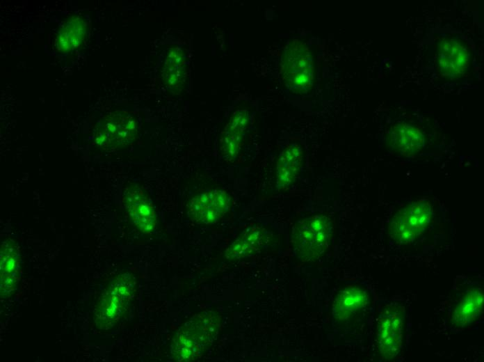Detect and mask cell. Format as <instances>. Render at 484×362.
<instances>
[{
  "label": "cell",
  "instance_id": "obj_12",
  "mask_svg": "<svg viewBox=\"0 0 484 362\" xmlns=\"http://www.w3.org/2000/svg\"><path fill=\"white\" fill-rule=\"evenodd\" d=\"M250 124V115L245 109L233 112L219 141V152L227 161H234L240 154Z\"/></svg>",
  "mask_w": 484,
  "mask_h": 362
},
{
  "label": "cell",
  "instance_id": "obj_11",
  "mask_svg": "<svg viewBox=\"0 0 484 362\" xmlns=\"http://www.w3.org/2000/svg\"><path fill=\"white\" fill-rule=\"evenodd\" d=\"M122 202L133 224L141 232L152 233L156 226L153 204L145 191L137 184L127 183L122 189Z\"/></svg>",
  "mask_w": 484,
  "mask_h": 362
},
{
  "label": "cell",
  "instance_id": "obj_2",
  "mask_svg": "<svg viewBox=\"0 0 484 362\" xmlns=\"http://www.w3.org/2000/svg\"><path fill=\"white\" fill-rule=\"evenodd\" d=\"M435 216L430 199L414 200L394 214L388 226V237L400 245L414 243L429 230Z\"/></svg>",
  "mask_w": 484,
  "mask_h": 362
},
{
  "label": "cell",
  "instance_id": "obj_16",
  "mask_svg": "<svg viewBox=\"0 0 484 362\" xmlns=\"http://www.w3.org/2000/svg\"><path fill=\"white\" fill-rule=\"evenodd\" d=\"M220 320V316L215 312H204L193 316L180 328L204 349L218 333Z\"/></svg>",
  "mask_w": 484,
  "mask_h": 362
},
{
  "label": "cell",
  "instance_id": "obj_10",
  "mask_svg": "<svg viewBox=\"0 0 484 362\" xmlns=\"http://www.w3.org/2000/svg\"><path fill=\"white\" fill-rule=\"evenodd\" d=\"M232 198L225 190H206L193 196L188 203L189 217L202 224L218 222L229 210Z\"/></svg>",
  "mask_w": 484,
  "mask_h": 362
},
{
  "label": "cell",
  "instance_id": "obj_3",
  "mask_svg": "<svg viewBox=\"0 0 484 362\" xmlns=\"http://www.w3.org/2000/svg\"><path fill=\"white\" fill-rule=\"evenodd\" d=\"M134 277L129 273L118 276L102 294L94 311L97 329L113 327L130 306L136 292Z\"/></svg>",
  "mask_w": 484,
  "mask_h": 362
},
{
  "label": "cell",
  "instance_id": "obj_1",
  "mask_svg": "<svg viewBox=\"0 0 484 362\" xmlns=\"http://www.w3.org/2000/svg\"><path fill=\"white\" fill-rule=\"evenodd\" d=\"M334 231V220L328 214L316 213L298 220L291 237L294 254L302 260H317L329 247Z\"/></svg>",
  "mask_w": 484,
  "mask_h": 362
},
{
  "label": "cell",
  "instance_id": "obj_7",
  "mask_svg": "<svg viewBox=\"0 0 484 362\" xmlns=\"http://www.w3.org/2000/svg\"><path fill=\"white\" fill-rule=\"evenodd\" d=\"M372 304V295L366 288L359 284L347 285L334 297L333 321L340 326H351L364 318Z\"/></svg>",
  "mask_w": 484,
  "mask_h": 362
},
{
  "label": "cell",
  "instance_id": "obj_20",
  "mask_svg": "<svg viewBox=\"0 0 484 362\" xmlns=\"http://www.w3.org/2000/svg\"><path fill=\"white\" fill-rule=\"evenodd\" d=\"M204 350L181 328L174 336L170 346L171 354L177 361L195 360L202 355Z\"/></svg>",
  "mask_w": 484,
  "mask_h": 362
},
{
  "label": "cell",
  "instance_id": "obj_5",
  "mask_svg": "<svg viewBox=\"0 0 484 362\" xmlns=\"http://www.w3.org/2000/svg\"><path fill=\"white\" fill-rule=\"evenodd\" d=\"M405 332V309L397 302L385 304L379 311L376 323V345L378 355L385 361L398 359L403 347Z\"/></svg>",
  "mask_w": 484,
  "mask_h": 362
},
{
  "label": "cell",
  "instance_id": "obj_19",
  "mask_svg": "<svg viewBox=\"0 0 484 362\" xmlns=\"http://www.w3.org/2000/svg\"><path fill=\"white\" fill-rule=\"evenodd\" d=\"M86 34V24L80 16L67 19L60 28L56 38V47L60 53H67L78 47Z\"/></svg>",
  "mask_w": 484,
  "mask_h": 362
},
{
  "label": "cell",
  "instance_id": "obj_17",
  "mask_svg": "<svg viewBox=\"0 0 484 362\" xmlns=\"http://www.w3.org/2000/svg\"><path fill=\"white\" fill-rule=\"evenodd\" d=\"M302 149L296 143L289 145L279 155L275 169L276 187L284 189L296 180L302 164Z\"/></svg>",
  "mask_w": 484,
  "mask_h": 362
},
{
  "label": "cell",
  "instance_id": "obj_8",
  "mask_svg": "<svg viewBox=\"0 0 484 362\" xmlns=\"http://www.w3.org/2000/svg\"><path fill=\"white\" fill-rule=\"evenodd\" d=\"M137 131L138 124L132 115L113 113L100 120L94 142L104 149L122 148L134 141Z\"/></svg>",
  "mask_w": 484,
  "mask_h": 362
},
{
  "label": "cell",
  "instance_id": "obj_13",
  "mask_svg": "<svg viewBox=\"0 0 484 362\" xmlns=\"http://www.w3.org/2000/svg\"><path fill=\"white\" fill-rule=\"evenodd\" d=\"M21 277V253L13 239L2 242L0 250L1 298L10 297L16 290Z\"/></svg>",
  "mask_w": 484,
  "mask_h": 362
},
{
  "label": "cell",
  "instance_id": "obj_14",
  "mask_svg": "<svg viewBox=\"0 0 484 362\" xmlns=\"http://www.w3.org/2000/svg\"><path fill=\"white\" fill-rule=\"evenodd\" d=\"M387 144L395 153L405 157L414 156L424 147V135L414 124L397 123L388 132Z\"/></svg>",
  "mask_w": 484,
  "mask_h": 362
},
{
  "label": "cell",
  "instance_id": "obj_4",
  "mask_svg": "<svg viewBox=\"0 0 484 362\" xmlns=\"http://www.w3.org/2000/svg\"><path fill=\"white\" fill-rule=\"evenodd\" d=\"M282 76L287 88L296 94H305L315 82V61L311 48L299 40L286 47L282 59Z\"/></svg>",
  "mask_w": 484,
  "mask_h": 362
},
{
  "label": "cell",
  "instance_id": "obj_15",
  "mask_svg": "<svg viewBox=\"0 0 484 362\" xmlns=\"http://www.w3.org/2000/svg\"><path fill=\"white\" fill-rule=\"evenodd\" d=\"M188 76V64L186 52L179 47H174L168 51L161 69V80L172 92L178 93L186 85Z\"/></svg>",
  "mask_w": 484,
  "mask_h": 362
},
{
  "label": "cell",
  "instance_id": "obj_9",
  "mask_svg": "<svg viewBox=\"0 0 484 362\" xmlns=\"http://www.w3.org/2000/svg\"><path fill=\"white\" fill-rule=\"evenodd\" d=\"M483 288L477 283L465 285L451 304L449 322L459 330L466 329L478 321L483 311Z\"/></svg>",
  "mask_w": 484,
  "mask_h": 362
},
{
  "label": "cell",
  "instance_id": "obj_6",
  "mask_svg": "<svg viewBox=\"0 0 484 362\" xmlns=\"http://www.w3.org/2000/svg\"><path fill=\"white\" fill-rule=\"evenodd\" d=\"M472 53L469 45L457 36H444L436 43L435 68L437 76L452 81L468 74Z\"/></svg>",
  "mask_w": 484,
  "mask_h": 362
},
{
  "label": "cell",
  "instance_id": "obj_18",
  "mask_svg": "<svg viewBox=\"0 0 484 362\" xmlns=\"http://www.w3.org/2000/svg\"><path fill=\"white\" fill-rule=\"evenodd\" d=\"M268 242V235L261 228H253L245 231L226 250L225 257L240 259L255 254Z\"/></svg>",
  "mask_w": 484,
  "mask_h": 362
}]
</instances>
